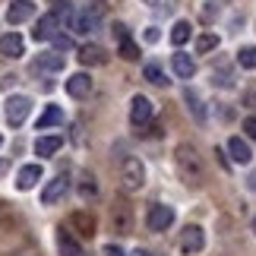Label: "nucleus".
Here are the masks:
<instances>
[{
	"mask_svg": "<svg viewBox=\"0 0 256 256\" xmlns=\"http://www.w3.org/2000/svg\"><path fill=\"white\" fill-rule=\"evenodd\" d=\"M174 164H177V174H180L190 186L202 184V158L196 155V149L190 142H180L174 149Z\"/></svg>",
	"mask_w": 256,
	"mask_h": 256,
	"instance_id": "f257e3e1",
	"label": "nucleus"
},
{
	"mask_svg": "<svg viewBox=\"0 0 256 256\" xmlns=\"http://www.w3.org/2000/svg\"><path fill=\"white\" fill-rule=\"evenodd\" d=\"M120 184H124L126 193L142 190V184H146V168H142L140 158H126V162L120 164Z\"/></svg>",
	"mask_w": 256,
	"mask_h": 256,
	"instance_id": "f03ea898",
	"label": "nucleus"
},
{
	"mask_svg": "<svg viewBox=\"0 0 256 256\" xmlns=\"http://www.w3.org/2000/svg\"><path fill=\"white\" fill-rule=\"evenodd\" d=\"M146 224H149V231H168L174 224V209L164 202H155L149 209V215H146Z\"/></svg>",
	"mask_w": 256,
	"mask_h": 256,
	"instance_id": "7ed1b4c3",
	"label": "nucleus"
},
{
	"mask_svg": "<svg viewBox=\"0 0 256 256\" xmlns=\"http://www.w3.org/2000/svg\"><path fill=\"white\" fill-rule=\"evenodd\" d=\"M57 28H60V16H57V13H44V16H38V22L32 28V38H35V42H54Z\"/></svg>",
	"mask_w": 256,
	"mask_h": 256,
	"instance_id": "20e7f679",
	"label": "nucleus"
},
{
	"mask_svg": "<svg viewBox=\"0 0 256 256\" xmlns=\"http://www.w3.org/2000/svg\"><path fill=\"white\" fill-rule=\"evenodd\" d=\"M111 228H114L117 234H130V231H133V209H130L124 200H117V202L111 206Z\"/></svg>",
	"mask_w": 256,
	"mask_h": 256,
	"instance_id": "39448f33",
	"label": "nucleus"
},
{
	"mask_svg": "<svg viewBox=\"0 0 256 256\" xmlns=\"http://www.w3.org/2000/svg\"><path fill=\"white\" fill-rule=\"evenodd\" d=\"M202 247H206L202 228H200V224H186L184 234H180V250H184L186 256H193V253H202Z\"/></svg>",
	"mask_w": 256,
	"mask_h": 256,
	"instance_id": "423d86ee",
	"label": "nucleus"
},
{
	"mask_svg": "<svg viewBox=\"0 0 256 256\" xmlns=\"http://www.w3.org/2000/svg\"><path fill=\"white\" fill-rule=\"evenodd\" d=\"M28 111H32V98H26V95H13V98L6 102V120L13 124V126L26 124Z\"/></svg>",
	"mask_w": 256,
	"mask_h": 256,
	"instance_id": "0eeeda50",
	"label": "nucleus"
},
{
	"mask_svg": "<svg viewBox=\"0 0 256 256\" xmlns=\"http://www.w3.org/2000/svg\"><path fill=\"white\" fill-rule=\"evenodd\" d=\"M70 190V177L66 174H57L54 180H48L44 184V190H42V202L44 206H54L57 200H64V193Z\"/></svg>",
	"mask_w": 256,
	"mask_h": 256,
	"instance_id": "6e6552de",
	"label": "nucleus"
},
{
	"mask_svg": "<svg viewBox=\"0 0 256 256\" xmlns=\"http://www.w3.org/2000/svg\"><path fill=\"white\" fill-rule=\"evenodd\" d=\"M152 111H155V108H152L149 98H146V95H136L133 102H130V124L133 126H146V124L152 120Z\"/></svg>",
	"mask_w": 256,
	"mask_h": 256,
	"instance_id": "1a4fd4ad",
	"label": "nucleus"
},
{
	"mask_svg": "<svg viewBox=\"0 0 256 256\" xmlns=\"http://www.w3.org/2000/svg\"><path fill=\"white\" fill-rule=\"evenodd\" d=\"M102 22V10H80V13H70V26L73 32H92Z\"/></svg>",
	"mask_w": 256,
	"mask_h": 256,
	"instance_id": "9d476101",
	"label": "nucleus"
},
{
	"mask_svg": "<svg viewBox=\"0 0 256 256\" xmlns=\"http://www.w3.org/2000/svg\"><path fill=\"white\" fill-rule=\"evenodd\" d=\"M228 155H231V162H234V164H250V162H253V149H250V142H247V140H240V136H231V140H228Z\"/></svg>",
	"mask_w": 256,
	"mask_h": 256,
	"instance_id": "9b49d317",
	"label": "nucleus"
},
{
	"mask_svg": "<svg viewBox=\"0 0 256 256\" xmlns=\"http://www.w3.org/2000/svg\"><path fill=\"white\" fill-rule=\"evenodd\" d=\"M32 13H35L32 0H13L10 10H6V22L10 26H19V22H26V19H32Z\"/></svg>",
	"mask_w": 256,
	"mask_h": 256,
	"instance_id": "f8f14e48",
	"label": "nucleus"
},
{
	"mask_svg": "<svg viewBox=\"0 0 256 256\" xmlns=\"http://www.w3.org/2000/svg\"><path fill=\"white\" fill-rule=\"evenodd\" d=\"M57 250H60V256H86L82 250V244L80 240H73V234L70 231H57Z\"/></svg>",
	"mask_w": 256,
	"mask_h": 256,
	"instance_id": "ddd939ff",
	"label": "nucleus"
},
{
	"mask_svg": "<svg viewBox=\"0 0 256 256\" xmlns=\"http://www.w3.org/2000/svg\"><path fill=\"white\" fill-rule=\"evenodd\" d=\"M171 66H174V73L180 76V80H193V76H196V60H193L190 54H180V51H177L171 57Z\"/></svg>",
	"mask_w": 256,
	"mask_h": 256,
	"instance_id": "4468645a",
	"label": "nucleus"
},
{
	"mask_svg": "<svg viewBox=\"0 0 256 256\" xmlns=\"http://www.w3.org/2000/svg\"><path fill=\"white\" fill-rule=\"evenodd\" d=\"M60 146H64V136H38V140H35V155L51 158V155L60 152Z\"/></svg>",
	"mask_w": 256,
	"mask_h": 256,
	"instance_id": "2eb2a0df",
	"label": "nucleus"
},
{
	"mask_svg": "<svg viewBox=\"0 0 256 256\" xmlns=\"http://www.w3.org/2000/svg\"><path fill=\"white\" fill-rule=\"evenodd\" d=\"M104 60H108L104 48H98V44H82L80 48V64L82 66H102Z\"/></svg>",
	"mask_w": 256,
	"mask_h": 256,
	"instance_id": "dca6fc26",
	"label": "nucleus"
},
{
	"mask_svg": "<svg viewBox=\"0 0 256 256\" xmlns=\"http://www.w3.org/2000/svg\"><path fill=\"white\" fill-rule=\"evenodd\" d=\"M22 38H19L16 32H6V35H0V54H4V57H13V60H16V57H22Z\"/></svg>",
	"mask_w": 256,
	"mask_h": 256,
	"instance_id": "f3484780",
	"label": "nucleus"
},
{
	"mask_svg": "<svg viewBox=\"0 0 256 256\" xmlns=\"http://www.w3.org/2000/svg\"><path fill=\"white\" fill-rule=\"evenodd\" d=\"M66 92H70L73 98H86L88 92H92V80H88L86 73H73L70 80H66Z\"/></svg>",
	"mask_w": 256,
	"mask_h": 256,
	"instance_id": "a211bd4d",
	"label": "nucleus"
},
{
	"mask_svg": "<svg viewBox=\"0 0 256 256\" xmlns=\"http://www.w3.org/2000/svg\"><path fill=\"white\" fill-rule=\"evenodd\" d=\"M38 180H42V164H26V168L19 171V177H16V186L19 190H32Z\"/></svg>",
	"mask_w": 256,
	"mask_h": 256,
	"instance_id": "6ab92c4d",
	"label": "nucleus"
},
{
	"mask_svg": "<svg viewBox=\"0 0 256 256\" xmlns=\"http://www.w3.org/2000/svg\"><path fill=\"white\" fill-rule=\"evenodd\" d=\"M64 64H66V57L60 51H48V54H38V60H35V70H64Z\"/></svg>",
	"mask_w": 256,
	"mask_h": 256,
	"instance_id": "aec40b11",
	"label": "nucleus"
},
{
	"mask_svg": "<svg viewBox=\"0 0 256 256\" xmlns=\"http://www.w3.org/2000/svg\"><path fill=\"white\" fill-rule=\"evenodd\" d=\"M64 124V111L57 104H48L44 108V114L38 117V130H48V126H60Z\"/></svg>",
	"mask_w": 256,
	"mask_h": 256,
	"instance_id": "412c9836",
	"label": "nucleus"
},
{
	"mask_svg": "<svg viewBox=\"0 0 256 256\" xmlns=\"http://www.w3.org/2000/svg\"><path fill=\"white\" fill-rule=\"evenodd\" d=\"M70 224H73V228H80V234H86V238H92V234H95V218L88 212H73L70 215Z\"/></svg>",
	"mask_w": 256,
	"mask_h": 256,
	"instance_id": "4be33fe9",
	"label": "nucleus"
},
{
	"mask_svg": "<svg viewBox=\"0 0 256 256\" xmlns=\"http://www.w3.org/2000/svg\"><path fill=\"white\" fill-rule=\"evenodd\" d=\"M218 44H222L218 35H215V32H206V35L196 38V54H209V51H215Z\"/></svg>",
	"mask_w": 256,
	"mask_h": 256,
	"instance_id": "5701e85b",
	"label": "nucleus"
},
{
	"mask_svg": "<svg viewBox=\"0 0 256 256\" xmlns=\"http://www.w3.org/2000/svg\"><path fill=\"white\" fill-rule=\"evenodd\" d=\"M186 42H190V22H174V28H171V44L180 48Z\"/></svg>",
	"mask_w": 256,
	"mask_h": 256,
	"instance_id": "b1692460",
	"label": "nucleus"
},
{
	"mask_svg": "<svg viewBox=\"0 0 256 256\" xmlns=\"http://www.w3.org/2000/svg\"><path fill=\"white\" fill-rule=\"evenodd\" d=\"M142 76H146V80H149L152 86H171V80H164V73H162V66H158V64H146Z\"/></svg>",
	"mask_w": 256,
	"mask_h": 256,
	"instance_id": "393cba45",
	"label": "nucleus"
},
{
	"mask_svg": "<svg viewBox=\"0 0 256 256\" xmlns=\"http://www.w3.org/2000/svg\"><path fill=\"white\" fill-rule=\"evenodd\" d=\"M184 98H186V104H190V111H193V117H196V120H206V111H202V102H200V95H196L193 92V88H186V92H184Z\"/></svg>",
	"mask_w": 256,
	"mask_h": 256,
	"instance_id": "a878e982",
	"label": "nucleus"
},
{
	"mask_svg": "<svg viewBox=\"0 0 256 256\" xmlns=\"http://www.w3.org/2000/svg\"><path fill=\"white\" fill-rule=\"evenodd\" d=\"M238 64L244 66V70H256V48H240L238 51Z\"/></svg>",
	"mask_w": 256,
	"mask_h": 256,
	"instance_id": "bb28decb",
	"label": "nucleus"
},
{
	"mask_svg": "<svg viewBox=\"0 0 256 256\" xmlns=\"http://www.w3.org/2000/svg\"><path fill=\"white\" fill-rule=\"evenodd\" d=\"M212 82H218L222 88H231L234 86V76H231L228 66H215V70H212Z\"/></svg>",
	"mask_w": 256,
	"mask_h": 256,
	"instance_id": "cd10ccee",
	"label": "nucleus"
},
{
	"mask_svg": "<svg viewBox=\"0 0 256 256\" xmlns=\"http://www.w3.org/2000/svg\"><path fill=\"white\" fill-rule=\"evenodd\" d=\"M120 57H124V60H136V57H140V48H136V42L124 38V42H120Z\"/></svg>",
	"mask_w": 256,
	"mask_h": 256,
	"instance_id": "c85d7f7f",
	"label": "nucleus"
},
{
	"mask_svg": "<svg viewBox=\"0 0 256 256\" xmlns=\"http://www.w3.org/2000/svg\"><path fill=\"white\" fill-rule=\"evenodd\" d=\"M95 193H98L95 177H92V174H86V177H82V186H80V196H82V200H92Z\"/></svg>",
	"mask_w": 256,
	"mask_h": 256,
	"instance_id": "c756f323",
	"label": "nucleus"
},
{
	"mask_svg": "<svg viewBox=\"0 0 256 256\" xmlns=\"http://www.w3.org/2000/svg\"><path fill=\"white\" fill-rule=\"evenodd\" d=\"M54 51H60V54L64 51H73V38L70 35H57L54 38Z\"/></svg>",
	"mask_w": 256,
	"mask_h": 256,
	"instance_id": "7c9ffc66",
	"label": "nucleus"
},
{
	"mask_svg": "<svg viewBox=\"0 0 256 256\" xmlns=\"http://www.w3.org/2000/svg\"><path fill=\"white\" fill-rule=\"evenodd\" d=\"M244 130H247L250 140H256V117H247V120H244Z\"/></svg>",
	"mask_w": 256,
	"mask_h": 256,
	"instance_id": "2f4dec72",
	"label": "nucleus"
},
{
	"mask_svg": "<svg viewBox=\"0 0 256 256\" xmlns=\"http://www.w3.org/2000/svg\"><path fill=\"white\" fill-rule=\"evenodd\" d=\"M104 256H124V250L117 247V244H108V247H104Z\"/></svg>",
	"mask_w": 256,
	"mask_h": 256,
	"instance_id": "473e14b6",
	"label": "nucleus"
},
{
	"mask_svg": "<svg viewBox=\"0 0 256 256\" xmlns=\"http://www.w3.org/2000/svg\"><path fill=\"white\" fill-rule=\"evenodd\" d=\"M158 38H162L158 28H146V42H158Z\"/></svg>",
	"mask_w": 256,
	"mask_h": 256,
	"instance_id": "72a5a7b5",
	"label": "nucleus"
},
{
	"mask_svg": "<svg viewBox=\"0 0 256 256\" xmlns=\"http://www.w3.org/2000/svg\"><path fill=\"white\" fill-rule=\"evenodd\" d=\"M244 104H247V108H253V111H256V92H247V95H244Z\"/></svg>",
	"mask_w": 256,
	"mask_h": 256,
	"instance_id": "f704fd0d",
	"label": "nucleus"
},
{
	"mask_svg": "<svg viewBox=\"0 0 256 256\" xmlns=\"http://www.w3.org/2000/svg\"><path fill=\"white\" fill-rule=\"evenodd\" d=\"M114 35L124 42V38H126V26H120V22H117V26H114Z\"/></svg>",
	"mask_w": 256,
	"mask_h": 256,
	"instance_id": "c9c22d12",
	"label": "nucleus"
},
{
	"mask_svg": "<svg viewBox=\"0 0 256 256\" xmlns=\"http://www.w3.org/2000/svg\"><path fill=\"white\" fill-rule=\"evenodd\" d=\"M247 186H250V190H256V171H253V174L247 177Z\"/></svg>",
	"mask_w": 256,
	"mask_h": 256,
	"instance_id": "e433bc0d",
	"label": "nucleus"
},
{
	"mask_svg": "<svg viewBox=\"0 0 256 256\" xmlns=\"http://www.w3.org/2000/svg\"><path fill=\"white\" fill-rule=\"evenodd\" d=\"M6 168H10V162H4V158H0V174H6Z\"/></svg>",
	"mask_w": 256,
	"mask_h": 256,
	"instance_id": "4c0bfd02",
	"label": "nucleus"
},
{
	"mask_svg": "<svg viewBox=\"0 0 256 256\" xmlns=\"http://www.w3.org/2000/svg\"><path fill=\"white\" fill-rule=\"evenodd\" d=\"M133 256H152V253H146V250H136V253H133Z\"/></svg>",
	"mask_w": 256,
	"mask_h": 256,
	"instance_id": "58836bf2",
	"label": "nucleus"
},
{
	"mask_svg": "<svg viewBox=\"0 0 256 256\" xmlns=\"http://www.w3.org/2000/svg\"><path fill=\"white\" fill-rule=\"evenodd\" d=\"M142 4H158V0H142Z\"/></svg>",
	"mask_w": 256,
	"mask_h": 256,
	"instance_id": "ea45409f",
	"label": "nucleus"
},
{
	"mask_svg": "<svg viewBox=\"0 0 256 256\" xmlns=\"http://www.w3.org/2000/svg\"><path fill=\"white\" fill-rule=\"evenodd\" d=\"M253 234H256V218H253Z\"/></svg>",
	"mask_w": 256,
	"mask_h": 256,
	"instance_id": "a19ab883",
	"label": "nucleus"
},
{
	"mask_svg": "<svg viewBox=\"0 0 256 256\" xmlns=\"http://www.w3.org/2000/svg\"><path fill=\"white\" fill-rule=\"evenodd\" d=\"M0 142H4V140H0Z\"/></svg>",
	"mask_w": 256,
	"mask_h": 256,
	"instance_id": "79ce46f5",
	"label": "nucleus"
}]
</instances>
